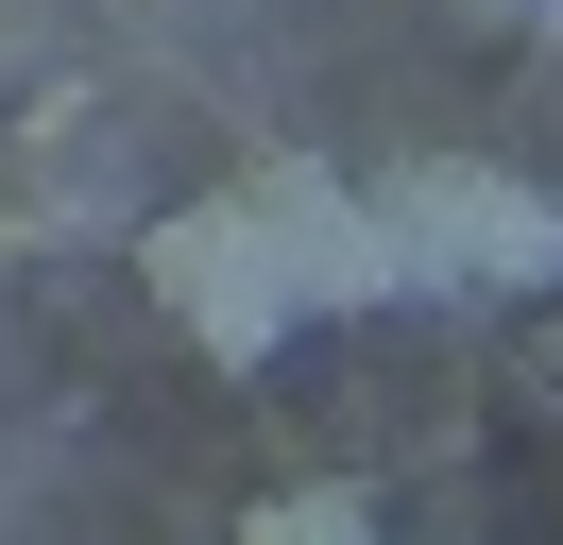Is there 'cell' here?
Here are the masks:
<instances>
[{
  "label": "cell",
  "mask_w": 563,
  "mask_h": 545,
  "mask_svg": "<svg viewBox=\"0 0 563 545\" xmlns=\"http://www.w3.org/2000/svg\"><path fill=\"white\" fill-rule=\"evenodd\" d=\"M461 18H547V0H461Z\"/></svg>",
  "instance_id": "obj_5"
},
{
  "label": "cell",
  "mask_w": 563,
  "mask_h": 545,
  "mask_svg": "<svg viewBox=\"0 0 563 545\" xmlns=\"http://www.w3.org/2000/svg\"><path fill=\"white\" fill-rule=\"evenodd\" d=\"M376 222H393V256H444V272H563V204L495 188V170H410Z\"/></svg>",
  "instance_id": "obj_2"
},
{
  "label": "cell",
  "mask_w": 563,
  "mask_h": 545,
  "mask_svg": "<svg viewBox=\"0 0 563 545\" xmlns=\"http://www.w3.org/2000/svg\"><path fill=\"white\" fill-rule=\"evenodd\" d=\"M240 545H376V511H358V494H274Z\"/></svg>",
  "instance_id": "obj_4"
},
{
  "label": "cell",
  "mask_w": 563,
  "mask_h": 545,
  "mask_svg": "<svg viewBox=\"0 0 563 545\" xmlns=\"http://www.w3.org/2000/svg\"><path fill=\"white\" fill-rule=\"evenodd\" d=\"M154 307H172L206 358H256V341L290 324V272H274V238H256V204H172V222H154Z\"/></svg>",
  "instance_id": "obj_1"
},
{
  "label": "cell",
  "mask_w": 563,
  "mask_h": 545,
  "mask_svg": "<svg viewBox=\"0 0 563 545\" xmlns=\"http://www.w3.org/2000/svg\"><path fill=\"white\" fill-rule=\"evenodd\" d=\"M240 204H256V238H274L290 307H376L393 272H410V256H393V222H376V204H342L324 170H274V188H240Z\"/></svg>",
  "instance_id": "obj_3"
}]
</instances>
